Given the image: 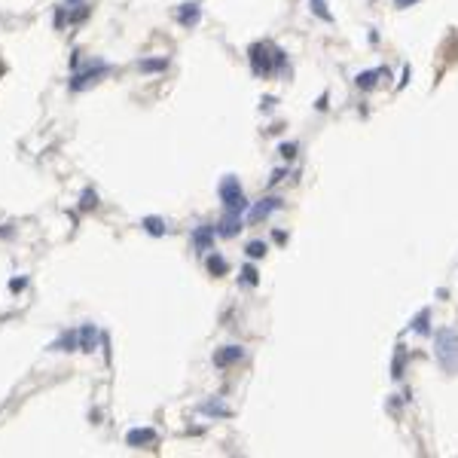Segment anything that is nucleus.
I'll return each mask as SVG.
<instances>
[{"instance_id":"obj_11","label":"nucleus","mask_w":458,"mask_h":458,"mask_svg":"<svg viewBox=\"0 0 458 458\" xmlns=\"http://www.w3.org/2000/svg\"><path fill=\"white\" fill-rule=\"evenodd\" d=\"M95 349V327L82 324L80 327V351H92Z\"/></svg>"},{"instance_id":"obj_3","label":"nucleus","mask_w":458,"mask_h":458,"mask_svg":"<svg viewBox=\"0 0 458 458\" xmlns=\"http://www.w3.org/2000/svg\"><path fill=\"white\" fill-rule=\"evenodd\" d=\"M220 199H223V208L226 211H244L247 202H244V192L239 187V177H223V184H220Z\"/></svg>"},{"instance_id":"obj_14","label":"nucleus","mask_w":458,"mask_h":458,"mask_svg":"<svg viewBox=\"0 0 458 458\" xmlns=\"http://www.w3.org/2000/svg\"><path fill=\"white\" fill-rule=\"evenodd\" d=\"M382 74H385V71H370V74H360V77H357V86H360V89H373V86H376V77H382Z\"/></svg>"},{"instance_id":"obj_21","label":"nucleus","mask_w":458,"mask_h":458,"mask_svg":"<svg viewBox=\"0 0 458 458\" xmlns=\"http://www.w3.org/2000/svg\"><path fill=\"white\" fill-rule=\"evenodd\" d=\"M202 409H205V412H211V415H229L226 406H217V404H205Z\"/></svg>"},{"instance_id":"obj_1","label":"nucleus","mask_w":458,"mask_h":458,"mask_svg":"<svg viewBox=\"0 0 458 458\" xmlns=\"http://www.w3.org/2000/svg\"><path fill=\"white\" fill-rule=\"evenodd\" d=\"M434 345H437V360L446 373H458V333L455 330H437L434 336Z\"/></svg>"},{"instance_id":"obj_19","label":"nucleus","mask_w":458,"mask_h":458,"mask_svg":"<svg viewBox=\"0 0 458 458\" xmlns=\"http://www.w3.org/2000/svg\"><path fill=\"white\" fill-rule=\"evenodd\" d=\"M95 205H98V196H95L92 189H86V192H82V202H80V208H95Z\"/></svg>"},{"instance_id":"obj_24","label":"nucleus","mask_w":458,"mask_h":458,"mask_svg":"<svg viewBox=\"0 0 458 458\" xmlns=\"http://www.w3.org/2000/svg\"><path fill=\"white\" fill-rule=\"evenodd\" d=\"M397 6H409V3H419V0H394Z\"/></svg>"},{"instance_id":"obj_20","label":"nucleus","mask_w":458,"mask_h":458,"mask_svg":"<svg viewBox=\"0 0 458 458\" xmlns=\"http://www.w3.org/2000/svg\"><path fill=\"white\" fill-rule=\"evenodd\" d=\"M242 281H244V284H257V269H254V266H244V269H242Z\"/></svg>"},{"instance_id":"obj_10","label":"nucleus","mask_w":458,"mask_h":458,"mask_svg":"<svg viewBox=\"0 0 458 458\" xmlns=\"http://www.w3.org/2000/svg\"><path fill=\"white\" fill-rule=\"evenodd\" d=\"M177 22H180V25H196V22H199V3H180Z\"/></svg>"},{"instance_id":"obj_8","label":"nucleus","mask_w":458,"mask_h":458,"mask_svg":"<svg viewBox=\"0 0 458 458\" xmlns=\"http://www.w3.org/2000/svg\"><path fill=\"white\" fill-rule=\"evenodd\" d=\"M239 229H242V214L239 211H226V217L220 220V226H217V235H226L229 239V235H235Z\"/></svg>"},{"instance_id":"obj_12","label":"nucleus","mask_w":458,"mask_h":458,"mask_svg":"<svg viewBox=\"0 0 458 458\" xmlns=\"http://www.w3.org/2000/svg\"><path fill=\"white\" fill-rule=\"evenodd\" d=\"M165 67H168V61H165V58H147V61H141V71H144V74L165 71Z\"/></svg>"},{"instance_id":"obj_7","label":"nucleus","mask_w":458,"mask_h":458,"mask_svg":"<svg viewBox=\"0 0 458 458\" xmlns=\"http://www.w3.org/2000/svg\"><path fill=\"white\" fill-rule=\"evenodd\" d=\"M281 208V199H275V196H269V199H263L254 211H251V223H257V220H266L272 211H278Z\"/></svg>"},{"instance_id":"obj_18","label":"nucleus","mask_w":458,"mask_h":458,"mask_svg":"<svg viewBox=\"0 0 458 458\" xmlns=\"http://www.w3.org/2000/svg\"><path fill=\"white\" fill-rule=\"evenodd\" d=\"M263 254H266V244H263V242H251V244H247V257L257 260V257H263Z\"/></svg>"},{"instance_id":"obj_2","label":"nucleus","mask_w":458,"mask_h":458,"mask_svg":"<svg viewBox=\"0 0 458 458\" xmlns=\"http://www.w3.org/2000/svg\"><path fill=\"white\" fill-rule=\"evenodd\" d=\"M251 64H254V74L260 77H266V74H272L275 67H281L284 64V52L281 49H275V46H269V43H257V46H251Z\"/></svg>"},{"instance_id":"obj_13","label":"nucleus","mask_w":458,"mask_h":458,"mask_svg":"<svg viewBox=\"0 0 458 458\" xmlns=\"http://www.w3.org/2000/svg\"><path fill=\"white\" fill-rule=\"evenodd\" d=\"M144 229L150 232V235H162L165 232V223L159 217H144Z\"/></svg>"},{"instance_id":"obj_23","label":"nucleus","mask_w":458,"mask_h":458,"mask_svg":"<svg viewBox=\"0 0 458 458\" xmlns=\"http://www.w3.org/2000/svg\"><path fill=\"white\" fill-rule=\"evenodd\" d=\"M25 284H27V281H25V278H16V281H9V287H12V290H22V287H25Z\"/></svg>"},{"instance_id":"obj_6","label":"nucleus","mask_w":458,"mask_h":458,"mask_svg":"<svg viewBox=\"0 0 458 458\" xmlns=\"http://www.w3.org/2000/svg\"><path fill=\"white\" fill-rule=\"evenodd\" d=\"M126 443L129 446H147V443H156V431L153 428H135V431H129L126 434Z\"/></svg>"},{"instance_id":"obj_4","label":"nucleus","mask_w":458,"mask_h":458,"mask_svg":"<svg viewBox=\"0 0 458 458\" xmlns=\"http://www.w3.org/2000/svg\"><path fill=\"white\" fill-rule=\"evenodd\" d=\"M214 235H217V226H211V223H202V226L192 229V244H196L199 254H205L214 244Z\"/></svg>"},{"instance_id":"obj_9","label":"nucleus","mask_w":458,"mask_h":458,"mask_svg":"<svg viewBox=\"0 0 458 458\" xmlns=\"http://www.w3.org/2000/svg\"><path fill=\"white\" fill-rule=\"evenodd\" d=\"M242 354H244L242 345H226L223 351L214 354V364H217V367H229V364H235V360H242Z\"/></svg>"},{"instance_id":"obj_16","label":"nucleus","mask_w":458,"mask_h":458,"mask_svg":"<svg viewBox=\"0 0 458 458\" xmlns=\"http://www.w3.org/2000/svg\"><path fill=\"white\" fill-rule=\"evenodd\" d=\"M208 269H211L214 275H223L226 272V260L223 257H208Z\"/></svg>"},{"instance_id":"obj_5","label":"nucleus","mask_w":458,"mask_h":458,"mask_svg":"<svg viewBox=\"0 0 458 458\" xmlns=\"http://www.w3.org/2000/svg\"><path fill=\"white\" fill-rule=\"evenodd\" d=\"M101 74H107V64H104V61H98L95 67H89L86 74H74V80H71V89H77V92H80V89H86L89 82H95V80H98Z\"/></svg>"},{"instance_id":"obj_15","label":"nucleus","mask_w":458,"mask_h":458,"mask_svg":"<svg viewBox=\"0 0 458 458\" xmlns=\"http://www.w3.org/2000/svg\"><path fill=\"white\" fill-rule=\"evenodd\" d=\"M312 3V9H315V16H321L324 22H333V16L327 12V0H309Z\"/></svg>"},{"instance_id":"obj_22","label":"nucleus","mask_w":458,"mask_h":458,"mask_svg":"<svg viewBox=\"0 0 458 458\" xmlns=\"http://www.w3.org/2000/svg\"><path fill=\"white\" fill-rule=\"evenodd\" d=\"M281 156H284V159L296 156V144H281Z\"/></svg>"},{"instance_id":"obj_17","label":"nucleus","mask_w":458,"mask_h":458,"mask_svg":"<svg viewBox=\"0 0 458 458\" xmlns=\"http://www.w3.org/2000/svg\"><path fill=\"white\" fill-rule=\"evenodd\" d=\"M428 315H431L428 309H422V312H419V318H415V324H412V327H415V333H428Z\"/></svg>"}]
</instances>
